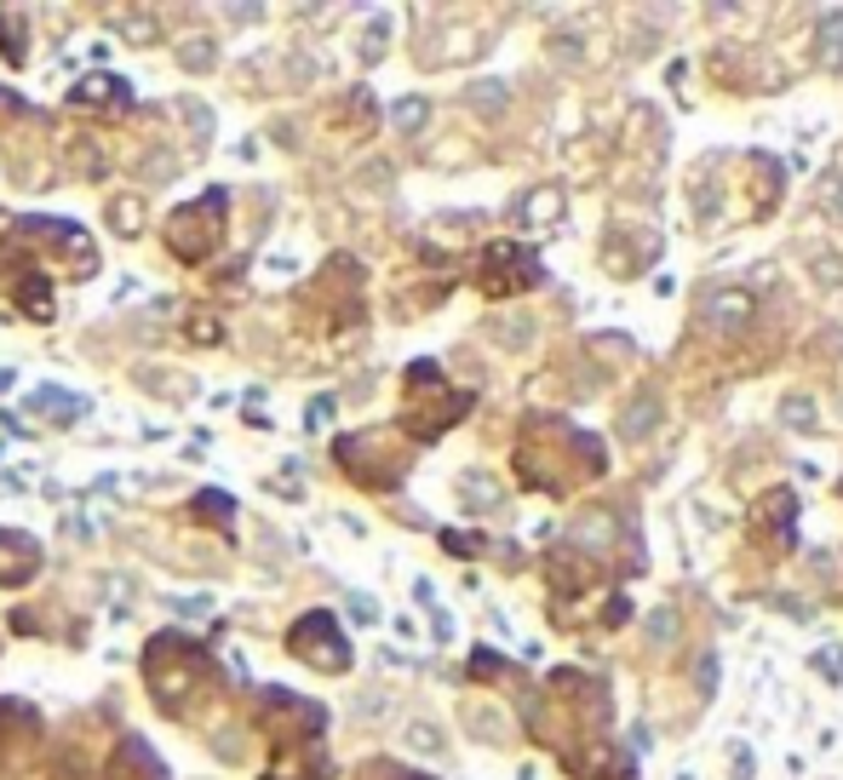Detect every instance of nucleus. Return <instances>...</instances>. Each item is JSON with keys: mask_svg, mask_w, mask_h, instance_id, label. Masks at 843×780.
<instances>
[{"mask_svg": "<svg viewBox=\"0 0 843 780\" xmlns=\"http://www.w3.org/2000/svg\"><path fill=\"white\" fill-rule=\"evenodd\" d=\"M18 298H23V310H30L35 321L53 316V287H46V275H23V282H18Z\"/></svg>", "mask_w": 843, "mask_h": 780, "instance_id": "11", "label": "nucleus"}, {"mask_svg": "<svg viewBox=\"0 0 843 780\" xmlns=\"http://www.w3.org/2000/svg\"><path fill=\"white\" fill-rule=\"evenodd\" d=\"M288 648L299 654L304 666H316V671H345L350 666V643H345V632H339V620L334 614H304L293 632H288Z\"/></svg>", "mask_w": 843, "mask_h": 780, "instance_id": "2", "label": "nucleus"}, {"mask_svg": "<svg viewBox=\"0 0 843 780\" xmlns=\"http://www.w3.org/2000/svg\"><path fill=\"white\" fill-rule=\"evenodd\" d=\"M465 98H471V104H482V110H499V104H505V87H499V81H476Z\"/></svg>", "mask_w": 843, "mask_h": 780, "instance_id": "14", "label": "nucleus"}, {"mask_svg": "<svg viewBox=\"0 0 843 780\" xmlns=\"http://www.w3.org/2000/svg\"><path fill=\"white\" fill-rule=\"evenodd\" d=\"M425 115H430V104H425V98H402V104L391 110V121H396L402 133H419V127H425Z\"/></svg>", "mask_w": 843, "mask_h": 780, "instance_id": "13", "label": "nucleus"}, {"mask_svg": "<svg viewBox=\"0 0 843 780\" xmlns=\"http://www.w3.org/2000/svg\"><path fill=\"white\" fill-rule=\"evenodd\" d=\"M207 64H213V46H207V41L184 46V69H207Z\"/></svg>", "mask_w": 843, "mask_h": 780, "instance_id": "18", "label": "nucleus"}, {"mask_svg": "<svg viewBox=\"0 0 843 780\" xmlns=\"http://www.w3.org/2000/svg\"><path fill=\"white\" fill-rule=\"evenodd\" d=\"M407 741H414V746H437V728H419L414 723V728H407Z\"/></svg>", "mask_w": 843, "mask_h": 780, "instance_id": "22", "label": "nucleus"}, {"mask_svg": "<svg viewBox=\"0 0 843 780\" xmlns=\"http://www.w3.org/2000/svg\"><path fill=\"white\" fill-rule=\"evenodd\" d=\"M482 259H488L482 264V293H494V298H510V293L540 282V259H533L528 247H517V241H494Z\"/></svg>", "mask_w": 843, "mask_h": 780, "instance_id": "3", "label": "nucleus"}, {"mask_svg": "<svg viewBox=\"0 0 843 780\" xmlns=\"http://www.w3.org/2000/svg\"><path fill=\"white\" fill-rule=\"evenodd\" d=\"M224 236V190H207L195 207H178L167 224V241L178 259H207Z\"/></svg>", "mask_w": 843, "mask_h": 780, "instance_id": "1", "label": "nucleus"}, {"mask_svg": "<svg viewBox=\"0 0 843 780\" xmlns=\"http://www.w3.org/2000/svg\"><path fill=\"white\" fill-rule=\"evenodd\" d=\"M821 282H843V264L832 253H821Z\"/></svg>", "mask_w": 843, "mask_h": 780, "instance_id": "21", "label": "nucleus"}, {"mask_svg": "<svg viewBox=\"0 0 843 780\" xmlns=\"http://www.w3.org/2000/svg\"><path fill=\"white\" fill-rule=\"evenodd\" d=\"M115 764H121V769H104V780H167L161 758H156V751H149L144 741H121Z\"/></svg>", "mask_w": 843, "mask_h": 780, "instance_id": "6", "label": "nucleus"}, {"mask_svg": "<svg viewBox=\"0 0 843 780\" xmlns=\"http://www.w3.org/2000/svg\"><path fill=\"white\" fill-rule=\"evenodd\" d=\"M350 614H356V620H379V609H373V597H350Z\"/></svg>", "mask_w": 843, "mask_h": 780, "instance_id": "20", "label": "nucleus"}, {"mask_svg": "<svg viewBox=\"0 0 843 780\" xmlns=\"http://www.w3.org/2000/svg\"><path fill=\"white\" fill-rule=\"evenodd\" d=\"M654 419H660V396L654 391H643L631 402V414L620 419V431H626V442H637V437H649L654 431Z\"/></svg>", "mask_w": 843, "mask_h": 780, "instance_id": "10", "label": "nucleus"}, {"mask_svg": "<svg viewBox=\"0 0 843 780\" xmlns=\"http://www.w3.org/2000/svg\"><path fill=\"white\" fill-rule=\"evenodd\" d=\"M41 568V545L23 528H0V586H30Z\"/></svg>", "mask_w": 843, "mask_h": 780, "instance_id": "4", "label": "nucleus"}, {"mask_svg": "<svg viewBox=\"0 0 843 780\" xmlns=\"http://www.w3.org/2000/svg\"><path fill=\"white\" fill-rule=\"evenodd\" d=\"M0 53H12V64H23V35H18V18H0Z\"/></svg>", "mask_w": 843, "mask_h": 780, "instance_id": "15", "label": "nucleus"}, {"mask_svg": "<svg viewBox=\"0 0 843 780\" xmlns=\"http://www.w3.org/2000/svg\"><path fill=\"white\" fill-rule=\"evenodd\" d=\"M780 419L791 425V431H814V402L809 396H786L780 402Z\"/></svg>", "mask_w": 843, "mask_h": 780, "instance_id": "12", "label": "nucleus"}, {"mask_svg": "<svg viewBox=\"0 0 843 780\" xmlns=\"http://www.w3.org/2000/svg\"><path fill=\"white\" fill-rule=\"evenodd\" d=\"M30 408H35V414H53V419H81V414H87V402L75 396V391H53V385H41V391L30 396Z\"/></svg>", "mask_w": 843, "mask_h": 780, "instance_id": "9", "label": "nucleus"}, {"mask_svg": "<svg viewBox=\"0 0 843 780\" xmlns=\"http://www.w3.org/2000/svg\"><path fill=\"white\" fill-rule=\"evenodd\" d=\"M672 625H677V620H672V614H654V625H649V637H654V643H660V637H666V632H672Z\"/></svg>", "mask_w": 843, "mask_h": 780, "instance_id": "23", "label": "nucleus"}, {"mask_svg": "<svg viewBox=\"0 0 843 780\" xmlns=\"http://www.w3.org/2000/svg\"><path fill=\"white\" fill-rule=\"evenodd\" d=\"M814 58H821V69H843V12H821L814 18Z\"/></svg>", "mask_w": 843, "mask_h": 780, "instance_id": "7", "label": "nucleus"}, {"mask_svg": "<svg viewBox=\"0 0 843 780\" xmlns=\"http://www.w3.org/2000/svg\"><path fill=\"white\" fill-rule=\"evenodd\" d=\"M752 316H757V305H752L746 287H718V293L706 298V321L718 327V334H740Z\"/></svg>", "mask_w": 843, "mask_h": 780, "instance_id": "5", "label": "nucleus"}, {"mask_svg": "<svg viewBox=\"0 0 843 780\" xmlns=\"http://www.w3.org/2000/svg\"><path fill=\"white\" fill-rule=\"evenodd\" d=\"M821 201H827V213H838V218H843V179H838V172H827V184H821Z\"/></svg>", "mask_w": 843, "mask_h": 780, "instance_id": "16", "label": "nucleus"}, {"mask_svg": "<svg viewBox=\"0 0 843 780\" xmlns=\"http://www.w3.org/2000/svg\"><path fill=\"white\" fill-rule=\"evenodd\" d=\"M195 511H201V517H229V499H218V494H201V499H195Z\"/></svg>", "mask_w": 843, "mask_h": 780, "instance_id": "19", "label": "nucleus"}, {"mask_svg": "<svg viewBox=\"0 0 843 780\" xmlns=\"http://www.w3.org/2000/svg\"><path fill=\"white\" fill-rule=\"evenodd\" d=\"M133 213H138L133 201H115V218H110V224H115L121 236H138V218H133Z\"/></svg>", "mask_w": 843, "mask_h": 780, "instance_id": "17", "label": "nucleus"}, {"mask_svg": "<svg viewBox=\"0 0 843 780\" xmlns=\"http://www.w3.org/2000/svg\"><path fill=\"white\" fill-rule=\"evenodd\" d=\"M75 110H92V104H126V87L115 81V75H87L81 87L69 92Z\"/></svg>", "mask_w": 843, "mask_h": 780, "instance_id": "8", "label": "nucleus"}]
</instances>
